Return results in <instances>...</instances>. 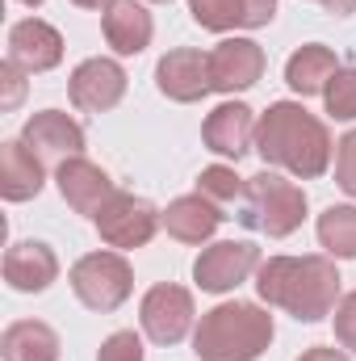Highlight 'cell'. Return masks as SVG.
Masks as SVG:
<instances>
[{"label":"cell","mask_w":356,"mask_h":361,"mask_svg":"<svg viewBox=\"0 0 356 361\" xmlns=\"http://www.w3.org/2000/svg\"><path fill=\"white\" fill-rule=\"evenodd\" d=\"M340 269L336 257H268L256 269V290L268 307L302 324H319L340 307Z\"/></svg>","instance_id":"1"},{"label":"cell","mask_w":356,"mask_h":361,"mask_svg":"<svg viewBox=\"0 0 356 361\" xmlns=\"http://www.w3.org/2000/svg\"><path fill=\"white\" fill-rule=\"evenodd\" d=\"M331 130L298 101H272L256 122V152L265 164L285 169L298 180H314L331 164Z\"/></svg>","instance_id":"2"},{"label":"cell","mask_w":356,"mask_h":361,"mask_svg":"<svg viewBox=\"0 0 356 361\" xmlns=\"http://www.w3.org/2000/svg\"><path fill=\"white\" fill-rule=\"evenodd\" d=\"M272 345V315L256 302H218L193 332L197 361H256Z\"/></svg>","instance_id":"3"},{"label":"cell","mask_w":356,"mask_h":361,"mask_svg":"<svg viewBox=\"0 0 356 361\" xmlns=\"http://www.w3.org/2000/svg\"><path fill=\"white\" fill-rule=\"evenodd\" d=\"M306 219V189L293 185L281 173H256L248 177V202L239 206V223L252 227V231H265L272 240H285L302 227Z\"/></svg>","instance_id":"4"},{"label":"cell","mask_w":356,"mask_h":361,"mask_svg":"<svg viewBox=\"0 0 356 361\" xmlns=\"http://www.w3.org/2000/svg\"><path fill=\"white\" fill-rule=\"evenodd\" d=\"M68 281H72L76 298H80L89 311L109 315V311H117V307L130 298V290H134V269H130V261H126L122 252H89V257H80V261L72 265Z\"/></svg>","instance_id":"5"},{"label":"cell","mask_w":356,"mask_h":361,"mask_svg":"<svg viewBox=\"0 0 356 361\" xmlns=\"http://www.w3.org/2000/svg\"><path fill=\"white\" fill-rule=\"evenodd\" d=\"M101 240L109 248H143L151 244V235L164 227V214L147 202V197H134V193H113L96 214H92Z\"/></svg>","instance_id":"6"},{"label":"cell","mask_w":356,"mask_h":361,"mask_svg":"<svg viewBox=\"0 0 356 361\" xmlns=\"http://www.w3.org/2000/svg\"><path fill=\"white\" fill-rule=\"evenodd\" d=\"M193 294L177 286V281H160L143 294V307H139V319H143V332L155 341V345H180L193 328Z\"/></svg>","instance_id":"7"},{"label":"cell","mask_w":356,"mask_h":361,"mask_svg":"<svg viewBox=\"0 0 356 361\" xmlns=\"http://www.w3.org/2000/svg\"><path fill=\"white\" fill-rule=\"evenodd\" d=\"M260 269V248L248 240H218L210 248H201V257L193 261V281L205 294H227L239 281H248Z\"/></svg>","instance_id":"8"},{"label":"cell","mask_w":356,"mask_h":361,"mask_svg":"<svg viewBox=\"0 0 356 361\" xmlns=\"http://www.w3.org/2000/svg\"><path fill=\"white\" fill-rule=\"evenodd\" d=\"M68 92H72V105L84 109V114H109L122 97H126V68L117 59H84L72 80H68Z\"/></svg>","instance_id":"9"},{"label":"cell","mask_w":356,"mask_h":361,"mask_svg":"<svg viewBox=\"0 0 356 361\" xmlns=\"http://www.w3.org/2000/svg\"><path fill=\"white\" fill-rule=\"evenodd\" d=\"M155 89L164 92L168 101H180V105L201 101L205 92H214L210 55H201L197 47H177V51H168V55L155 63Z\"/></svg>","instance_id":"10"},{"label":"cell","mask_w":356,"mask_h":361,"mask_svg":"<svg viewBox=\"0 0 356 361\" xmlns=\"http://www.w3.org/2000/svg\"><path fill=\"white\" fill-rule=\"evenodd\" d=\"M8 63H17L21 72L38 76L63 63V34L42 21V17H25L8 30Z\"/></svg>","instance_id":"11"},{"label":"cell","mask_w":356,"mask_h":361,"mask_svg":"<svg viewBox=\"0 0 356 361\" xmlns=\"http://www.w3.org/2000/svg\"><path fill=\"white\" fill-rule=\"evenodd\" d=\"M265 76V47L252 38H222L210 51L214 92H243Z\"/></svg>","instance_id":"12"},{"label":"cell","mask_w":356,"mask_h":361,"mask_svg":"<svg viewBox=\"0 0 356 361\" xmlns=\"http://www.w3.org/2000/svg\"><path fill=\"white\" fill-rule=\"evenodd\" d=\"M256 122H260V118H256L243 101H222V105L205 118L201 139H205V147H210L214 156L239 160V156H248V152L256 147Z\"/></svg>","instance_id":"13"},{"label":"cell","mask_w":356,"mask_h":361,"mask_svg":"<svg viewBox=\"0 0 356 361\" xmlns=\"http://www.w3.org/2000/svg\"><path fill=\"white\" fill-rule=\"evenodd\" d=\"M21 139L42 156V160H72V156H84V126L63 114V109H42L25 122Z\"/></svg>","instance_id":"14"},{"label":"cell","mask_w":356,"mask_h":361,"mask_svg":"<svg viewBox=\"0 0 356 361\" xmlns=\"http://www.w3.org/2000/svg\"><path fill=\"white\" fill-rule=\"evenodd\" d=\"M55 185H59V193H63V202L76 210V214H96L117 189H113V180L109 173L101 169V164H92L84 156H72V160H63L59 169H55Z\"/></svg>","instance_id":"15"},{"label":"cell","mask_w":356,"mask_h":361,"mask_svg":"<svg viewBox=\"0 0 356 361\" xmlns=\"http://www.w3.org/2000/svg\"><path fill=\"white\" fill-rule=\"evenodd\" d=\"M46 160L25 143V139H8L0 143V197L4 202H30L42 193L46 185Z\"/></svg>","instance_id":"16"},{"label":"cell","mask_w":356,"mask_h":361,"mask_svg":"<svg viewBox=\"0 0 356 361\" xmlns=\"http://www.w3.org/2000/svg\"><path fill=\"white\" fill-rule=\"evenodd\" d=\"M101 30H105V42L117 55H143L151 47L155 21L139 0H109L101 8Z\"/></svg>","instance_id":"17"},{"label":"cell","mask_w":356,"mask_h":361,"mask_svg":"<svg viewBox=\"0 0 356 361\" xmlns=\"http://www.w3.org/2000/svg\"><path fill=\"white\" fill-rule=\"evenodd\" d=\"M189 13L201 30H260L276 17V0H189Z\"/></svg>","instance_id":"18"},{"label":"cell","mask_w":356,"mask_h":361,"mask_svg":"<svg viewBox=\"0 0 356 361\" xmlns=\"http://www.w3.org/2000/svg\"><path fill=\"white\" fill-rule=\"evenodd\" d=\"M59 277V257L42 240H21L4 252V281L21 294H42Z\"/></svg>","instance_id":"19"},{"label":"cell","mask_w":356,"mask_h":361,"mask_svg":"<svg viewBox=\"0 0 356 361\" xmlns=\"http://www.w3.org/2000/svg\"><path fill=\"white\" fill-rule=\"evenodd\" d=\"M222 219H227L222 206H214V202L201 197V193H184L177 202H168V210H164V227H168V235L180 240V244H201V240H210Z\"/></svg>","instance_id":"20"},{"label":"cell","mask_w":356,"mask_h":361,"mask_svg":"<svg viewBox=\"0 0 356 361\" xmlns=\"http://www.w3.org/2000/svg\"><path fill=\"white\" fill-rule=\"evenodd\" d=\"M340 68H344V63L336 59L331 47L306 42V47H298V51L289 55V63H285V85L298 92V97H314V92L327 89V80H331Z\"/></svg>","instance_id":"21"},{"label":"cell","mask_w":356,"mask_h":361,"mask_svg":"<svg viewBox=\"0 0 356 361\" xmlns=\"http://www.w3.org/2000/svg\"><path fill=\"white\" fill-rule=\"evenodd\" d=\"M59 332L42 319H17L0 336V357L4 361H59Z\"/></svg>","instance_id":"22"},{"label":"cell","mask_w":356,"mask_h":361,"mask_svg":"<svg viewBox=\"0 0 356 361\" xmlns=\"http://www.w3.org/2000/svg\"><path fill=\"white\" fill-rule=\"evenodd\" d=\"M319 244L336 261H356V206H327L319 214Z\"/></svg>","instance_id":"23"},{"label":"cell","mask_w":356,"mask_h":361,"mask_svg":"<svg viewBox=\"0 0 356 361\" xmlns=\"http://www.w3.org/2000/svg\"><path fill=\"white\" fill-rule=\"evenodd\" d=\"M197 193L210 197L214 206H243L248 202V180L235 177V169H227V164H210L197 177Z\"/></svg>","instance_id":"24"},{"label":"cell","mask_w":356,"mask_h":361,"mask_svg":"<svg viewBox=\"0 0 356 361\" xmlns=\"http://www.w3.org/2000/svg\"><path fill=\"white\" fill-rule=\"evenodd\" d=\"M323 101H327V114L336 122H352L356 118V68H340L327 89H323Z\"/></svg>","instance_id":"25"},{"label":"cell","mask_w":356,"mask_h":361,"mask_svg":"<svg viewBox=\"0 0 356 361\" xmlns=\"http://www.w3.org/2000/svg\"><path fill=\"white\" fill-rule=\"evenodd\" d=\"M336 185L356 197V130H348L340 143H336Z\"/></svg>","instance_id":"26"},{"label":"cell","mask_w":356,"mask_h":361,"mask_svg":"<svg viewBox=\"0 0 356 361\" xmlns=\"http://www.w3.org/2000/svg\"><path fill=\"white\" fill-rule=\"evenodd\" d=\"M96 361H143V336L139 332H113L105 345H101V353Z\"/></svg>","instance_id":"27"},{"label":"cell","mask_w":356,"mask_h":361,"mask_svg":"<svg viewBox=\"0 0 356 361\" xmlns=\"http://www.w3.org/2000/svg\"><path fill=\"white\" fill-rule=\"evenodd\" d=\"M331 315H336V341H340V349H352L356 353V290L340 298V307Z\"/></svg>","instance_id":"28"},{"label":"cell","mask_w":356,"mask_h":361,"mask_svg":"<svg viewBox=\"0 0 356 361\" xmlns=\"http://www.w3.org/2000/svg\"><path fill=\"white\" fill-rule=\"evenodd\" d=\"M0 80H4V109L21 105V92H25V80H21V68H17V63H4V68H0Z\"/></svg>","instance_id":"29"},{"label":"cell","mask_w":356,"mask_h":361,"mask_svg":"<svg viewBox=\"0 0 356 361\" xmlns=\"http://www.w3.org/2000/svg\"><path fill=\"white\" fill-rule=\"evenodd\" d=\"M298 361H348V353L336 349V345H314V349H306Z\"/></svg>","instance_id":"30"},{"label":"cell","mask_w":356,"mask_h":361,"mask_svg":"<svg viewBox=\"0 0 356 361\" xmlns=\"http://www.w3.org/2000/svg\"><path fill=\"white\" fill-rule=\"evenodd\" d=\"M327 13H336V17H348V13H356V0H319Z\"/></svg>","instance_id":"31"},{"label":"cell","mask_w":356,"mask_h":361,"mask_svg":"<svg viewBox=\"0 0 356 361\" xmlns=\"http://www.w3.org/2000/svg\"><path fill=\"white\" fill-rule=\"evenodd\" d=\"M72 4H80V8H105L109 0H72Z\"/></svg>","instance_id":"32"},{"label":"cell","mask_w":356,"mask_h":361,"mask_svg":"<svg viewBox=\"0 0 356 361\" xmlns=\"http://www.w3.org/2000/svg\"><path fill=\"white\" fill-rule=\"evenodd\" d=\"M21 4H30V8H38V4H42V0H21Z\"/></svg>","instance_id":"33"},{"label":"cell","mask_w":356,"mask_h":361,"mask_svg":"<svg viewBox=\"0 0 356 361\" xmlns=\"http://www.w3.org/2000/svg\"><path fill=\"white\" fill-rule=\"evenodd\" d=\"M155 4H168V0H155Z\"/></svg>","instance_id":"34"}]
</instances>
